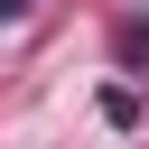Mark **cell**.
I'll return each instance as SVG.
<instances>
[{
    "label": "cell",
    "instance_id": "1",
    "mask_svg": "<svg viewBox=\"0 0 149 149\" xmlns=\"http://www.w3.org/2000/svg\"><path fill=\"white\" fill-rule=\"evenodd\" d=\"M0 9H9V19H28V9H37V0H0Z\"/></svg>",
    "mask_w": 149,
    "mask_h": 149
}]
</instances>
